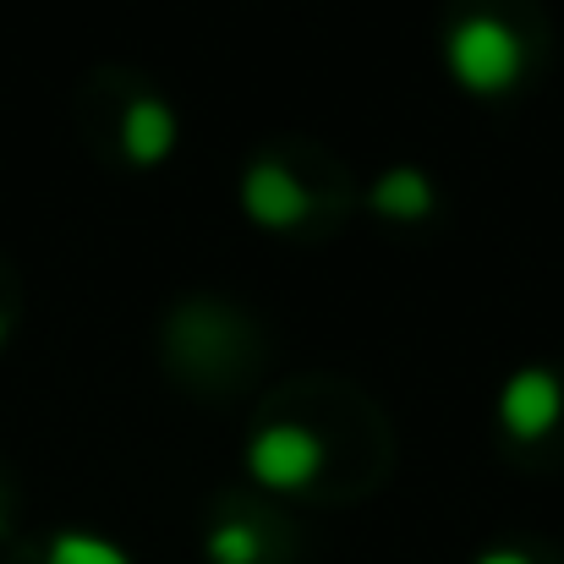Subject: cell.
<instances>
[{"label": "cell", "instance_id": "6da1fadb", "mask_svg": "<svg viewBox=\"0 0 564 564\" xmlns=\"http://www.w3.org/2000/svg\"><path fill=\"white\" fill-rule=\"evenodd\" d=\"M449 66L460 77V88L471 94H499L521 77V44L510 28L488 22V17H471L449 33Z\"/></svg>", "mask_w": 564, "mask_h": 564}, {"label": "cell", "instance_id": "7a4b0ae2", "mask_svg": "<svg viewBox=\"0 0 564 564\" xmlns=\"http://www.w3.org/2000/svg\"><path fill=\"white\" fill-rule=\"evenodd\" d=\"M318 460H324V444H318L307 427L280 422V427H263V433L252 438V471H258V482H269V488H302V482L318 471Z\"/></svg>", "mask_w": 564, "mask_h": 564}, {"label": "cell", "instance_id": "3957f363", "mask_svg": "<svg viewBox=\"0 0 564 564\" xmlns=\"http://www.w3.org/2000/svg\"><path fill=\"white\" fill-rule=\"evenodd\" d=\"M241 203H247V214L258 225H274V230L296 225L307 214V192L296 187V176L280 171V165H252L247 182H241Z\"/></svg>", "mask_w": 564, "mask_h": 564}, {"label": "cell", "instance_id": "277c9868", "mask_svg": "<svg viewBox=\"0 0 564 564\" xmlns=\"http://www.w3.org/2000/svg\"><path fill=\"white\" fill-rule=\"evenodd\" d=\"M499 416L516 438H538L554 416H560V383L549 373H516L505 383V400H499Z\"/></svg>", "mask_w": 564, "mask_h": 564}, {"label": "cell", "instance_id": "5b68a950", "mask_svg": "<svg viewBox=\"0 0 564 564\" xmlns=\"http://www.w3.org/2000/svg\"><path fill=\"white\" fill-rule=\"evenodd\" d=\"M121 143H127V154H132L138 165L165 160L171 143H176V121H171V110H165L160 99H138V105L127 110V121H121Z\"/></svg>", "mask_w": 564, "mask_h": 564}, {"label": "cell", "instance_id": "8992f818", "mask_svg": "<svg viewBox=\"0 0 564 564\" xmlns=\"http://www.w3.org/2000/svg\"><path fill=\"white\" fill-rule=\"evenodd\" d=\"M373 208H383V214H400V219L427 214V208H433V187H427V176H416V171H389V176H378Z\"/></svg>", "mask_w": 564, "mask_h": 564}, {"label": "cell", "instance_id": "52a82bcc", "mask_svg": "<svg viewBox=\"0 0 564 564\" xmlns=\"http://www.w3.org/2000/svg\"><path fill=\"white\" fill-rule=\"evenodd\" d=\"M50 564H127V554H121V549H110V543H99V538L66 532V538H55Z\"/></svg>", "mask_w": 564, "mask_h": 564}, {"label": "cell", "instance_id": "ba28073f", "mask_svg": "<svg viewBox=\"0 0 564 564\" xmlns=\"http://www.w3.org/2000/svg\"><path fill=\"white\" fill-rule=\"evenodd\" d=\"M258 554H263V543H258L252 527H219L208 538V560L214 564H258Z\"/></svg>", "mask_w": 564, "mask_h": 564}, {"label": "cell", "instance_id": "9c48e42d", "mask_svg": "<svg viewBox=\"0 0 564 564\" xmlns=\"http://www.w3.org/2000/svg\"><path fill=\"white\" fill-rule=\"evenodd\" d=\"M482 564H532V560H527V554H488Z\"/></svg>", "mask_w": 564, "mask_h": 564}]
</instances>
